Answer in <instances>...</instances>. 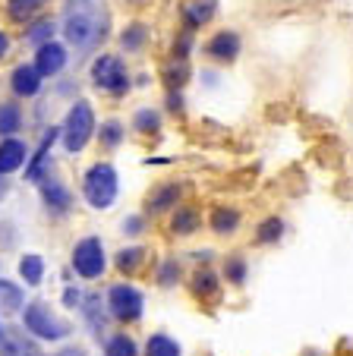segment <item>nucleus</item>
Instances as JSON below:
<instances>
[{
    "instance_id": "1",
    "label": "nucleus",
    "mask_w": 353,
    "mask_h": 356,
    "mask_svg": "<svg viewBox=\"0 0 353 356\" xmlns=\"http://www.w3.org/2000/svg\"><path fill=\"white\" fill-rule=\"evenodd\" d=\"M63 44L73 51L76 57L98 54L111 38V13L104 3H79V7H67V16L61 22Z\"/></svg>"
},
{
    "instance_id": "2",
    "label": "nucleus",
    "mask_w": 353,
    "mask_h": 356,
    "mask_svg": "<svg viewBox=\"0 0 353 356\" xmlns=\"http://www.w3.org/2000/svg\"><path fill=\"white\" fill-rule=\"evenodd\" d=\"M88 86L111 101H123L136 88V73L123 54H117V51H98L88 60Z\"/></svg>"
},
{
    "instance_id": "3",
    "label": "nucleus",
    "mask_w": 353,
    "mask_h": 356,
    "mask_svg": "<svg viewBox=\"0 0 353 356\" xmlns=\"http://www.w3.org/2000/svg\"><path fill=\"white\" fill-rule=\"evenodd\" d=\"M79 199L86 202L92 211H111L120 199V174L113 168V161L98 158L92 161L79 177Z\"/></svg>"
},
{
    "instance_id": "4",
    "label": "nucleus",
    "mask_w": 353,
    "mask_h": 356,
    "mask_svg": "<svg viewBox=\"0 0 353 356\" xmlns=\"http://www.w3.org/2000/svg\"><path fill=\"white\" fill-rule=\"evenodd\" d=\"M98 129V111H95L92 98H73L67 114L61 120V148L67 155H82L88 148V142L95 139Z\"/></svg>"
},
{
    "instance_id": "5",
    "label": "nucleus",
    "mask_w": 353,
    "mask_h": 356,
    "mask_svg": "<svg viewBox=\"0 0 353 356\" xmlns=\"http://www.w3.org/2000/svg\"><path fill=\"white\" fill-rule=\"evenodd\" d=\"M22 328H26L35 341L57 343V341H63V337H70L73 325L63 316H57V312L51 309V302L32 300V302H26V309H22Z\"/></svg>"
},
{
    "instance_id": "6",
    "label": "nucleus",
    "mask_w": 353,
    "mask_h": 356,
    "mask_svg": "<svg viewBox=\"0 0 353 356\" xmlns=\"http://www.w3.org/2000/svg\"><path fill=\"white\" fill-rule=\"evenodd\" d=\"M70 271L82 281H101L107 275V249L98 234H86L70 249Z\"/></svg>"
},
{
    "instance_id": "7",
    "label": "nucleus",
    "mask_w": 353,
    "mask_h": 356,
    "mask_svg": "<svg viewBox=\"0 0 353 356\" xmlns=\"http://www.w3.org/2000/svg\"><path fill=\"white\" fill-rule=\"evenodd\" d=\"M199 57L208 67H237L243 57V35L230 26L212 29L199 41Z\"/></svg>"
},
{
    "instance_id": "8",
    "label": "nucleus",
    "mask_w": 353,
    "mask_h": 356,
    "mask_svg": "<svg viewBox=\"0 0 353 356\" xmlns=\"http://www.w3.org/2000/svg\"><path fill=\"white\" fill-rule=\"evenodd\" d=\"M104 306H107V316L117 325H136L146 316V293L133 281H117L107 287Z\"/></svg>"
},
{
    "instance_id": "9",
    "label": "nucleus",
    "mask_w": 353,
    "mask_h": 356,
    "mask_svg": "<svg viewBox=\"0 0 353 356\" xmlns=\"http://www.w3.org/2000/svg\"><path fill=\"white\" fill-rule=\"evenodd\" d=\"M187 180L180 177H164V180H155L152 186L142 195V215L148 221H158V218H167L180 202H187Z\"/></svg>"
},
{
    "instance_id": "10",
    "label": "nucleus",
    "mask_w": 353,
    "mask_h": 356,
    "mask_svg": "<svg viewBox=\"0 0 353 356\" xmlns=\"http://www.w3.org/2000/svg\"><path fill=\"white\" fill-rule=\"evenodd\" d=\"M76 199H79V195L73 193V186H70L61 174H57V168L38 183V202L51 221H67L76 209Z\"/></svg>"
},
{
    "instance_id": "11",
    "label": "nucleus",
    "mask_w": 353,
    "mask_h": 356,
    "mask_svg": "<svg viewBox=\"0 0 353 356\" xmlns=\"http://www.w3.org/2000/svg\"><path fill=\"white\" fill-rule=\"evenodd\" d=\"M155 41V29L152 22L139 19V16H133V19H127L120 26V32H117V54H123L127 60H136V57H146L148 47H152Z\"/></svg>"
},
{
    "instance_id": "12",
    "label": "nucleus",
    "mask_w": 353,
    "mask_h": 356,
    "mask_svg": "<svg viewBox=\"0 0 353 356\" xmlns=\"http://www.w3.org/2000/svg\"><path fill=\"white\" fill-rule=\"evenodd\" d=\"M221 13V0H177V26L187 32H205Z\"/></svg>"
},
{
    "instance_id": "13",
    "label": "nucleus",
    "mask_w": 353,
    "mask_h": 356,
    "mask_svg": "<svg viewBox=\"0 0 353 356\" xmlns=\"http://www.w3.org/2000/svg\"><path fill=\"white\" fill-rule=\"evenodd\" d=\"M202 227H205V211H202V205H196V202H189V199L180 202V205L164 218V230L173 240H189V236H196Z\"/></svg>"
},
{
    "instance_id": "14",
    "label": "nucleus",
    "mask_w": 353,
    "mask_h": 356,
    "mask_svg": "<svg viewBox=\"0 0 353 356\" xmlns=\"http://www.w3.org/2000/svg\"><path fill=\"white\" fill-rule=\"evenodd\" d=\"M70 57H73V51H70L63 41H47V44H41V47H35V54H32V63H35V70H38L45 79H51V82H57L63 73H67V67H70Z\"/></svg>"
},
{
    "instance_id": "15",
    "label": "nucleus",
    "mask_w": 353,
    "mask_h": 356,
    "mask_svg": "<svg viewBox=\"0 0 353 356\" xmlns=\"http://www.w3.org/2000/svg\"><path fill=\"white\" fill-rule=\"evenodd\" d=\"M45 76L35 70V63L32 60H22V63H16L13 70H10V76H7V88H10V98H16V101H35L41 95V88H45Z\"/></svg>"
},
{
    "instance_id": "16",
    "label": "nucleus",
    "mask_w": 353,
    "mask_h": 356,
    "mask_svg": "<svg viewBox=\"0 0 353 356\" xmlns=\"http://www.w3.org/2000/svg\"><path fill=\"white\" fill-rule=\"evenodd\" d=\"M164 123H167V117H164V111H161V104H139V108L130 114L127 127L136 139L155 142V139H161V133H164Z\"/></svg>"
},
{
    "instance_id": "17",
    "label": "nucleus",
    "mask_w": 353,
    "mask_h": 356,
    "mask_svg": "<svg viewBox=\"0 0 353 356\" xmlns=\"http://www.w3.org/2000/svg\"><path fill=\"white\" fill-rule=\"evenodd\" d=\"M205 227L214 236H221V240H230L243 227V211L237 205H230V202H214L212 209L205 211Z\"/></svg>"
},
{
    "instance_id": "18",
    "label": "nucleus",
    "mask_w": 353,
    "mask_h": 356,
    "mask_svg": "<svg viewBox=\"0 0 353 356\" xmlns=\"http://www.w3.org/2000/svg\"><path fill=\"white\" fill-rule=\"evenodd\" d=\"M54 7V0H0V13L7 19V26L26 29L29 22L47 16V10Z\"/></svg>"
},
{
    "instance_id": "19",
    "label": "nucleus",
    "mask_w": 353,
    "mask_h": 356,
    "mask_svg": "<svg viewBox=\"0 0 353 356\" xmlns=\"http://www.w3.org/2000/svg\"><path fill=\"white\" fill-rule=\"evenodd\" d=\"M29 158H32V142L26 136L0 139V174L3 177H16L19 170H26Z\"/></svg>"
},
{
    "instance_id": "20",
    "label": "nucleus",
    "mask_w": 353,
    "mask_h": 356,
    "mask_svg": "<svg viewBox=\"0 0 353 356\" xmlns=\"http://www.w3.org/2000/svg\"><path fill=\"white\" fill-rule=\"evenodd\" d=\"M187 287L199 302H218L224 281H221V271H214L212 265H199L187 275Z\"/></svg>"
},
{
    "instance_id": "21",
    "label": "nucleus",
    "mask_w": 353,
    "mask_h": 356,
    "mask_svg": "<svg viewBox=\"0 0 353 356\" xmlns=\"http://www.w3.org/2000/svg\"><path fill=\"white\" fill-rule=\"evenodd\" d=\"M127 133H130L127 120H123V117H117V114H111V117H101V120H98L95 142H98V148L104 152V155H113V152H120V148H123Z\"/></svg>"
},
{
    "instance_id": "22",
    "label": "nucleus",
    "mask_w": 353,
    "mask_h": 356,
    "mask_svg": "<svg viewBox=\"0 0 353 356\" xmlns=\"http://www.w3.org/2000/svg\"><path fill=\"white\" fill-rule=\"evenodd\" d=\"M148 262H152V249L146 243H130V246H120L113 252V268L123 277H136L139 271L148 268Z\"/></svg>"
},
{
    "instance_id": "23",
    "label": "nucleus",
    "mask_w": 353,
    "mask_h": 356,
    "mask_svg": "<svg viewBox=\"0 0 353 356\" xmlns=\"http://www.w3.org/2000/svg\"><path fill=\"white\" fill-rule=\"evenodd\" d=\"M196 79L193 60H177V57H164L158 67V82L167 88H177V92H187V86Z\"/></svg>"
},
{
    "instance_id": "24",
    "label": "nucleus",
    "mask_w": 353,
    "mask_h": 356,
    "mask_svg": "<svg viewBox=\"0 0 353 356\" xmlns=\"http://www.w3.org/2000/svg\"><path fill=\"white\" fill-rule=\"evenodd\" d=\"M29 123V111L22 101L16 98H0V139H10V136H22Z\"/></svg>"
},
{
    "instance_id": "25",
    "label": "nucleus",
    "mask_w": 353,
    "mask_h": 356,
    "mask_svg": "<svg viewBox=\"0 0 353 356\" xmlns=\"http://www.w3.org/2000/svg\"><path fill=\"white\" fill-rule=\"evenodd\" d=\"M284 234H287V221L281 215H265V218H259L256 221V227H253V246H259V249H272V246H278L281 240H284Z\"/></svg>"
},
{
    "instance_id": "26",
    "label": "nucleus",
    "mask_w": 353,
    "mask_h": 356,
    "mask_svg": "<svg viewBox=\"0 0 353 356\" xmlns=\"http://www.w3.org/2000/svg\"><path fill=\"white\" fill-rule=\"evenodd\" d=\"M221 281L233 290H243L249 281V259L246 252H227L221 259Z\"/></svg>"
},
{
    "instance_id": "27",
    "label": "nucleus",
    "mask_w": 353,
    "mask_h": 356,
    "mask_svg": "<svg viewBox=\"0 0 353 356\" xmlns=\"http://www.w3.org/2000/svg\"><path fill=\"white\" fill-rule=\"evenodd\" d=\"M57 32H61V22L47 13V16H41V19L29 22V26L22 29V44L35 51V47H41V44H47V41L57 38Z\"/></svg>"
},
{
    "instance_id": "28",
    "label": "nucleus",
    "mask_w": 353,
    "mask_h": 356,
    "mask_svg": "<svg viewBox=\"0 0 353 356\" xmlns=\"http://www.w3.org/2000/svg\"><path fill=\"white\" fill-rule=\"evenodd\" d=\"M152 277H155V284H158L161 290H173L177 284L187 281V268H183V262L177 256H164L161 262H155Z\"/></svg>"
},
{
    "instance_id": "29",
    "label": "nucleus",
    "mask_w": 353,
    "mask_h": 356,
    "mask_svg": "<svg viewBox=\"0 0 353 356\" xmlns=\"http://www.w3.org/2000/svg\"><path fill=\"white\" fill-rule=\"evenodd\" d=\"M0 356H41V350L29 331H7L0 341Z\"/></svg>"
},
{
    "instance_id": "30",
    "label": "nucleus",
    "mask_w": 353,
    "mask_h": 356,
    "mask_svg": "<svg viewBox=\"0 0 353 356\" xmlns=\"http://www.w3.org/2000/svg\"><path fill=\"white\" fill-rule=\"evenodd\" d=\"M142 356H183V347L167 331H152L142 343Z\"/></svg>"
},
{
    "instance_id": "31",
    "label": "nucleus",
    "mask_w": 353,
    "mask_h": 356,
    "mask_svg": "<svg viewBox=\"0 0 353 356\" xmlns=\"http://www.w3.org/2000/svg\"><path fill=\"white\" fill-rule=\"evenodd\" d=\"M199 54V35L187 32V29L177 26V32L171 35V47H167V57H177V60H193Z\"/></svg>"
},
{
    "instance_id": "32",
    "label": "nucleus",
    "mask_w": 353,
    "mask_h": 356,
    "mask_svg": "<svg viewBox=\"0 0 353 356\" xmlns=\"http://www.w3.org/2000/svg\"><path fill=\"white\" fill-rule=\"evenodd\" d=\"M101 353L104 356H142V347L136 343V337L130 331H113V334L104 337Z\"/></svg>"
},
{
    "instance_id": "33",
    "label": "nucleus",
    "mask_w": 353,
    "mask_h": 356,
    "mask_svg": "<svg viewBox=\"0 0 353 356\" xmlns=\"http://www.w3.org/2000/svg\"><path fill=\"white\" fill-rule=\"evenodd\" d=\"M82 312H86V322L88 328H92V334L98 337V341H104V312L107 306H101V293H86L82 296Z\"/></svg>"
},
{
    "instance_id": "34",
    "label": "nucleus",
    "mask_w": 353,
    "mask_h": 356,
    "mask_svg": "<svg viewBox=\"0 0 353 356\" xmlns=\"http://www.w3.org/2000/svg\"><path fill=\"white\" fill-rule=\"evenodd\" d=\"M45 271H47V265L38 252H26V256L19 259V281L26 284V287H41Z\"/></svg>"
},
{
    "instance_id": "35",
    "label": "nucleus",
    "mask_w": 353,
    "mask_h": 356,
    "mask_svg": "<svg viewBox=\"0 0 353 356\" xmlns=\"http://www.w3.org/2000/svg\"><path fill=\"white\" fill-rule=\"evenodd\" d=\"M26 309V293L19 284L0 277V312H22Z\"/></svg>"
},
{
    "instance_id": "36",
    "label": "nucleus",
    "mask_w": 353,
    "mask_h": 356,
    "mask_svg": "<svg viewBox=\"0 0 353 356\" xmlns=\"http://www.w3.org/2000/svg\"><path fill=\"white\" fill-rule=\"evenodd\" d=\"M161 111H164L167 120H187V117H189V101H187V92L167 88V92H164V101H161Z\"/></svg>"
},
{
    "instance_id": "37",
    "label": "nucleus",
    "mask_w": 353,
    "mask_h": 356,
    "mask_svg": "<svg viewBox=\"0 0 353 356\" xmlns=\"http://www.w3.org/2000/svg\"><path fill=\"white\" fill-rule=\"evenodd\" d=\"M148 227H152V221H148L142 211H136V215H127V218L120 221V234H123V236H142Z\"/></svg>"
},
{
    "instance_id": "38",
    "label": "nucleus",
    "mask_w": 353,
    "mask_h": 356,
    "mask_svg": "<svg viewBox=\"0 0 353 356\" xmlns=\"http://www.w3.org/2000/svg\"><path fill=\"white\" fill-rule=\"evenodd\" d=\"M13 47H16V38L7 26H0V63H7L13 57Z\"/></svg>"
},
{
    "instance_id": "39",
    "label": "nucleus",
    "mask_w": 353,
    "mask_h": 356,
    "mask_svg": "<svg viewBox=\"0 0 353 356\" xmlns=\"http://www.w3.org/2000/svg\"><path fill=\"white\" fill-rule=\"evenodd\" d=\"M63 306H67V309L82 306V290L79 287H67V290H63Z\"/></svg>"
},
{
    "instance_id": "40",
    "label": "nucleus",
    "mask_w": 353,
    "mask_h": 356,
    "mask_svg": "<svg viewBox=\"0 0 353 356\" xmlns=\"http://www.w3.org/2000/svg\"><path fill=\"white\" fill-rule=\"evenodd\" d=\"M10 180H13V177H3V174H0V202H3V199L10 195V186H13Z\"/></svg>"
},
{
    "instance_id": "41",
    "label": "nucleus",
    "mask_w": 353,
    "mask_h": 356,
    "mask_svg": "<svg viewBox=\"0 0 353 356\" xmlns=\"http://www.w3.org/2000/svg\"><path fill=\"white\" fill-rule=\"evenodd\" d=\"M120 3H123L127 10H146L152 0H120Z\"/></svg>"
},
{
    "instance_id": "42",
    "label": "nucleus",
    "mask_w": 353,
    "mask_h": 356,
    "mask_svg": "<svg viewBox=\"0 0 353 356\" xmlns=\"http://www.w3.org/2000/svg\"><path fill=\"white\" fill-rule=\"evenodd\" d=\"M300 356H325V353H322V350H315V347H306Z\"/></svg>"
},
{
    "instance_id": "43",
    "label": "nucleus",
    "mask_w": 353,
    "mask_h": 356,
    "mask_svg": "<svg viewBox=\"0 0 353 356\" xmlns=\"http://www.w3.org/2000/svg\"><path fill=\"white\" fill-rule=\"evenodd\" d=\"M57 356H86L82 350H63V353H57Z\"/></svg>"
},
{
    "instance_id": "44",
    "label": "nucleus",
    "mask_w": 353,
    "mask_h": 356,
    "mask_svg": "<svg viewBox=\"0 0 353 356\" xmlns=\"http://www.w3.org/2000/svg\"><path fill=\"white\" fill-rule=\"evenodd\" d=\"M3 334H7V331H3V325H0V341H3Z\"/></svg>"
}]
</instances>
